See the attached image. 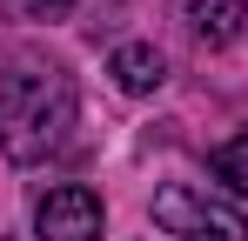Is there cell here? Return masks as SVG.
Wrapping results in <instances>:
<instances>
[{"mask_svg": "<svg viewBox=\"0 0 248 241\" xmlns=\"http://www.w3.org/2000/svg\"><path fill=\"white\" fill-rule=\"evenodd\" d=\"M67 7H74V0H27V14H41V20H61Z\"/></svg>", "mask_w": 248, "mask_h": 241, "instance_id": "52a82bcc", "label": "cell"}, {"mask_svg": "<svg viewBox=\"0 0 248 241\" xmlns=\"http://www.w3.org/2000/svg\"><path fill=\"white\" fill-rule=\"evenodd\" d=\"M188 34L202 47H228L248 34V7L242 0H188Z\"/></svg>", "mask_w": 248, "mask_h": 241, "instance_id": "277c9868", "label": "cell"}, {"mask_svg": "<svg viewBox=\"0 0 248 241\" xmlns=\"http://www.w3.org/2000/svg\"><path fill=\"white\" fill-rule=\"evenodd\" d=\"M108 74H114V87H121V94H155V87L168 80V60L148 47V40H127V47H114Z\"/></svg>", "mask_w": 248, "mask_h": 241, "instance_id": "5b68a950", "label": "cell"}, {"mask_svg": "<svg viewBox=\"0 0 248 241\" xmlns=\"http://www.w3.org/2000/svg\"><path fill=\"white\" fill-rule=\"evenodd\" d=\"M34 228H41V241H101V195L81 181H61L41 195Z\"/></svg>", "mask_w": 248, "mask_h": 241, "instance_id": "3957f363", "label": "cell"}, {"mask_svg": "<svg viewBox=\"0 0 248 241\" xmlns=\"http://www.w3.org/2000/svg\"><path fill=\"white\" fill-rule=\"evenodd\" d=\"M74 134V80L41 60H7L0 67V154L14 167L61 154Z\"/></svg>", "mask_w": 248, "mask_h": 241, "instance_id": "6da1fadb", "label": "cell"}, {"mask_svg": "<svg viewBox=\"0 0 248 241\" xmlns=\"http://www.w3.org/2000/svg\"><path fill=\"white\" fill-rule=\"evenodd\" d=\"M155 221H161L168 235H181V241H248V214L242 208L202 195L188 181H168L161 195H155Z\"/></svg>", "mask_w": 248, "mask_h": 241, "instance_id": "7a4b0ae2", "label": "cell"}, {"mask_svg": "<svg viewBox=\"0 0 248 241\" xmlns=\"http://www.w3.org/2000/svg\"><path fill=\"white\" fill-rule=\"evenodd\" d=\"M208 167H215V174H221L235 195H248V134H228V141L208 154Z\"/></svg>", "mask_w": 248, "mask_h": 241, "instance_id": "8992f818", "label": "cell"}]
</instances>
